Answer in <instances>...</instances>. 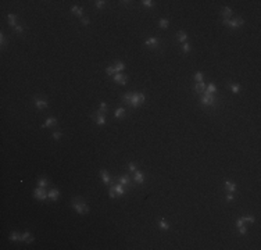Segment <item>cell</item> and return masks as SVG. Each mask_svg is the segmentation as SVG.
<instances>
[{"instance_id": "6da1fadb", "label": "cell", "mask_w": 261, "mask_h": 250, "mask_svg": "<svg viewBox=\"0 0 261 250\" xmlns=\"http://www.w3.org/2000/svg\"><path fill=\"white\" fill-rule=\"evenodd\" d=\"M200 104L203 107H210V108H217L220 106V97L217 94L208 93V92H203L200 96Z\"/></svg>"}, {"instance_id": "7a4b0ae2", "label": "cell", "mask_w": 261, "mask_h": 250, "mask_svg": "<svg viewBox=\"0 0 261 250\" xmlns=\"http://www.w3.org/2000/svg\"><path fill=\"white\" fill-rule=\"evenodd\" d=\"M71 207L75 210L79 215H85L89 213V206L82 197H74L71 200Z\"/></svg>"}, {"instance_id": "3957f363", "label": "cell", "mask_w": 261, "mask_h": 250, "mask_svg": "<svg viewBox=\"0 0 261 250\" xmlns=\"http://www.w3.org/2000/svg\"><path fill=\"white\" fill-rule=\"evenodd\" d=\"M146 96L143 92H132V99H131V106L132 108H137L145 103Z\"/></svg>"}, {"instance_id": "277c9868", "label": "cell", "mask_w": 261, "mask_h": 250, "mask_svg": "<svg viewBox=\"0 0 261 250\" xmlns=\"http://www.w3.org/2000/svg\"><path fill=\"white\" fill-rule=\"evenodd\" d=\"M222 24L225 25V27H229L231 29H239V28H242L243 25H245V20L242 18V17H235L233 20H222Z\"/></svg>"}, {"instance_id": "5b68a950", "label": "cell", "mask_w": 261, "mask_h": 250, "mask_svg": "<svg viewBox=\"0 0 261 250\" xmlns=\"http://www.w3.org/2000/svg\"><path fill=\"white\" fill-rule=\"evenodd\" d=\"M145 46L149 49H153V50H157V49L161 47V41L157 36H149L145 41Z\"/></svg>"}, {"instance_id": "8992f818", "label": "cell", "mask_w": 261, "mask_h": 250, "mask_svg": "<svg viewBox=\"0 0 261 250\" xmlns=\"http://www.w3.org/2000/svg\"><path fill=\"white\" fill-rule=\"evenodd\" d=\"M90 118L94 121V124L99 126H104L106 122H107V118H106V114H102L99 111H94V113L90 114Z\"/></svg>"}, {"instance_id": "52a82bcc", "label": "cell", "mask_w": 261, "mask_h": 250, "mask_svg": "<svg viewBox=\"0 0 261 250\" xmlns=\"http://www.w3.org/2000/svg\"><path fill=\"white\" fill-rule=\"evenodd\" d=\"M33 197L35 199H38V200H41V202H46V200L49 199V196H47V191H46V188H36L35 191H33Z\"/></svg>"}, {"instance_id": "ba28073f", "label": "cell", "mask_w": 261, "mask_h": 250, "mask_svg": "<svg viewBox=\"0 0 261 250\" xmlns=\"http://www.w3.org/2000/svg\"><path fill=\"white\" fill-rule=\"evenodd\" d=\"M33 104H35V107L38 108L39 111H42V110H46V108H49V103H47V100H46L45 97L35 96V97H33Z\"/></svg>"}, {"instance_id": "9c48e42d", "label": "cell", "mask_w": 261, "mask_h": 250, "mask_svg": "<svg viewBox=\"0 0 261 250\" xmlns=\"http://www.w3.org/2000/svg\"><path fill=\"white\" fill-rule=\"evenodd\" d=\"M128 78H129V77L125 75V74H122V72L118 74V72H117V74H114V75H113V82L117 83V85L125 86L128 83Z\"/></svg>"}, {"instance_id": "30bf717a", "label": "cell", "mask_w": 261, "mask_h": 250, "mask_svg": "<svg viewBox=\"0 0 261 250\" xmlns=\"http://www.w3.org/2000/svg\"><path fill=\"white\" fill-rule=\"evenodd\" d=\"M117 181H118L120 183H121L122 186H128V188H135V183L132 182V178L129 175H121V177L117 178Z\"/></svg>"}, {"instance_id": "8fae6325", "label": "cell", "mask_w": 261, "mask_h": 250, "mask_svg": "<svg viewBox=\"0 0 261 250\" xmlns=\"http://www.w3.org/2000/svg\"><path fill=\"white\" fill-rule=\"evenodd\" d=\"M145 179H146L145 172L137 171V169L133 172V177H132V181H135V185H143V183H145Z\"/></svg>"}, {"instance_id": "7c38bea8", "label": "cell", "mask_w": 261, "mask_h": 250, "mask_svg": "<svg viewBox=\"0 0 261 250\" xmlns=\"http://www.w3.org/2000/svg\"><path fill=\"white\" fill-rule=\"evenodd\" d=\"M100 178H102V181H103V183H104L106 186H110L111 183H113V181H111V177L108 175V172L106 171V169H100Z\"/></svg>"}, {"instance_id": "4fadbf2b", "label": "cell", "mask_w": 261, "mask_h": 250, "mask_svg": "<svg viewBox=\"0 0 261 250\" xmlns=\"http://www.w3.org/2000/svg\"><path fill=\"white\" fill-rule=\"evenodd\" d=\"M235 225H236L237 231H239V234L242 235V236H245V235L247 234V229H246V225H245V222H243L242 218H237L236 222H235Z\"/></svg>"}, {"instance_id": "5bb4252c", "label": "cell", "mask_w": 261, "mask_h": 250, "mask_svg": "<svg viewBox=\"0 0 261 250\" xmlns=\"http://www.w3.org/2000/svg\"><path fill=\"white\" fill-rule=\"evenodd\" d=\"M224 188H225L226 192H231V193H235L236 192V183L231 179H225L224 182Z\"/></svg>"}, {"instance_id": "9a60e30c", "label": "cell", "mask_w": 261, "mask_h": 250, "mask_svg": "<svg viewBox=\"0 0 261 250\" xmlns=\"http://www.w3.org/2000/svg\"><path fill=\"white\" fill-rule=\"evenodd\" d=\"M47 196H49V199H50L51 202H57L59 197H60V191L57 188H51L50 191L47 192Z\"/></svg>"}, {"instance_id": "2e32d148", "label": "cell", "mask_w": 261, "mask_h": 250, "mask_svg": "<svg viewBox=\"0 0 261 250\" xmlns=\"http://www.w3.org/2000/svg\"><path fill=\"white\" fill-rule=\"evenodd\" d=\"M114 191H115V193H117V196H118V197H122V196H125V195H127L125 186H122L120 182L114 183Z\"/></svg>"}, {"instance_id": "e0dca14e", "label": "cell", "mask_w": 261, "mask_h": 250, "mask_svg": "<svg viewBox=\"0 0 261 250\" xmlns=\"http://www.w3.org/2000/svg\"><path fill=\"white\" fill-rule=\"evenodd\" d=\"M41 126H42L43 129H46V128H53V126H57V118H56V117H49V118L45 121V124H42Z\"/></svg>"}, {"instance_id": "ac0fdd59", "label": "cell", "mask_w": 261, "mask_h": 250, "mask_svg": "<svg viewBox=\"0 0 261 250\" xmlns=\"http://www.w3.org/2000/svg\"><path fill=\"white\" fill-rule=\"evenodd\" d=\"M125 117H127V110H125L124 107L115 108V111H114V118L115 120H124Z\"/></svg>"}, {"instance_id": "d6986e66", "label": "cell", "mask_w": 261, "mask_h": 250, "mask_svg": "<svg viewBox=\"0 0 261 250\" xmlns=\"http://www.w3.org/2000/svg\"><path fill=\"white\" fill-rule=\"evenodd\" d=\"M71 13L75 17H78V18H82V17H84V8H82L81 6H72V7H71Z\"/></svg>"}, {"instance_id": "ffe728a7", "label": "cell", "mask_w": 261, "mask_h": 250, "mask_svg": "<svg viewBox=\"0 0 261 250\" xmlns=\"http://www.w3.org/2000/svg\"><path fill=\"white\" fill-rule=\"evenodd\" d=\"M206 86H207V85H206L204 82H196V83H194V86H193V90L196 92L197 94H202L203 92L206 90Z\"/></svg>"}, {"instance_id": "44dd1931", "label": "cell", "mask_w": 261, "mask_h": 250, "mask_svg": "<svg viewBox=\"0 0 261 250\" xmlns=\"http://www.w3.org/2000/svg\"><path fill=\"white\" fill-rule=\"evenodd\" d=\"M221 15L224 17V20H231V17L233 15V10L231 7H224L221 11Z\"/></svg>"}, {"instance_id": "7402d4cb", "label": "cell", "mask_w": 261, "mask_h": 250, "mask_svg": "<svg viewBox=\"0 0 261 250\" xmlns=\"http://www.w3.org/2000/svg\"><path fill=\"white\" fill-rule=\"evenodd\" d=\"M188 39H189V36H188V33H186L185 31H178V32H176V41L178 42L185 43V42H188Z\"/></svg>"}, {"instance_id": "603a6c76", "label": "cell", "mask_w": 261, "mask_h": 250, "mask_svg": "<svg viewBox=\"0 0 261 250\" xmlns=\"http://www.w3.org/2000/svg\"><path fill=\"white\" fill-rule=\"evenodd\" d=\"M228 88L231 89V92L233 94H237L240 92V89H242V85H240V83H235V82H229L228 83Z\"/></svg>"}, {"instance_id": "cb8c5ba5", "label": "cell", "mask_w": 261, "mask_h": 250, "mask_svg": "<svg viewBox=\"0 0 261 250\" xmlns=\"http://www.w3.org/2000/svg\"><path fill=\"white\" fill-rule=\"evenodd\" d=\"M7 21H8V25H10L13 29L17 27V25H18V22H17V17L14 15V14H11V13L7 14Z\"/></svg>"}, {"instance_id": "d4e9b609", "label": "cell", "mask_w": 261, "mask_h": 250, "mask_svg": "<svg viewBox=\"0 0 261 250\" xmlns=\"http://www.w3.org/2000/svg\"><path fill=\"white\" fill-rule=\"evenodd\" d=\"M21 236H22V234H20V232H17V231H13L8 235V239H10L11 242H21Z\"/></svg>"}, {"instance_id": "484cf974", "label": "cell", "mask_w": 261, "mask_h": 250, "mask_svg": "<svg viewBox=\"0 0 261 250\" xmlns=\"http://www.w3.org/2000/svg\"><path fill=\"white\" fill-rule=\"evenodd\" d=\"M157 225H159V228L161 229V231H168V229H170V224H168L164 218H161V220L157 221Z\"/></svg>"}, {"instance_id": "4316f807", "label": "cell", "mask_w": 261, "mask_h": 250, "mask_svg": "<svg viewBox=\"0 0 261 250\" xmlns=\"http://www.w3.org/2000/svg\"><path fill=\"white\" fill-rule=\"evenodd\" d=\"M131 99H132V92H127V93L122 94L121 100L125 106H131Z\"/></svg>"}, {"instance_id": "83f0119b", "label": "cell", "mask_w": 261, "mask_h": 250, "mask_svg": "<svg viewBox=\"0 0 261 250\" xmlns=\"http://www.w3.org/2000/svg\"><path fill=\"white\" fill-rule=\"evenodd\" d=\"M170 27V21H168V18H160V21H159V28L161 31H164V29H167V28Z\"/></svg>"}, {"instance_id": "f1b7e54d", "label": "cell", "mask_w": 261, "mask_h": 250, "mask_svg": "<svg viewBox=\"0 0 261 250\" xmlns=\"http://www.w3.org/2000/svg\"><path fill=\"white\" fill-rule=\"evenodd\" d=\"M49 185H50V182H49V179L46 177H41L38 179V186H39V188H47Z\"/></svg>"}, {"instance_id": "f546056e", "label": "cell", "mask_w": 261, "mask_h": 250, "mask_svg": "<svg viewBox=\"0 0 261 250\" xmlns=\"http://www.w3.org/2000/svg\"><path fill=\"white\" fill-rule=\"evenodd\" d=\"M97 111L102 114H107L108 113V106L106 102H100L99 103V108H97Z\"/></svg>"}, {"instance_id": "4dcf8cb0", "label": "cell", "mask_w": 261, "mask_h": 250, "mask_svg": "<svg viewBox=\"0 0 261 250\" xmlns=\"http://www.w3.org/2000/svg\"><path fill=\"white\" fill-rule=\"evenodd\" d=\"M206 92H208V93H213V94H217V85L214 82H210L207 86H206Z\"/></svg>"}, {"instance_id": "1f68e13d", "label": "cell", "mask_w": 261, "mask_h": 250, "mask_svg": "<svg viewBox=\"0 0 261 250\" xmlns=\"http://www.w3.org/2000/svg\"><path fill=\"white\" fill-rule=\"evenodd\" d=\"M114 70H115V74L117 72H124V70H125V64L122 61H117L115 64H114Z\"/></svg>"}, {"instance_id": "d6a6232c", "label": "cell", "mask_w": 261, "mask_h": 250, "mask_svg": "<svg viewBox=\"0 0 261 250\" xmlns=\"http://www.w3.org/2000/svg\"><path fill=\"white\" fill-rule=\"evenodd\" d=\"M8 45V39H7V36L4 35V32H0V46H2V49H4L6 46Z\"/></svg>"}, {"instance_id": "836d02e7", "label": "cell", "mask_w": 261, "mask_h": 250, "mask_svg": "<svg viewBox=\"0 0 261 250\" xmlns=\"http://www.w3.org/2000/svg\"><path fill=\"white\" fill-rule=\"evenodd\" d=\"M243 220V222H249V224H254L256 222V218H254V215H242L240 217Z\"/></svg>"}, {"instance_id": "e575fe53", "label": "cell", "mask_w": 261, "mask_h": 250, "mask_svg": "<svg viewBox=\"0 0 261 250\" xmlns=\"http://www.w3.org/2000/svg\"><path fill=\"white\" fill-rule=\"evenodd\" d=\"M142 6L146 8H154L156 3H154L153 0H142Z\"/></svg>"}, {"instance_id": "d590c367", "label": "cell", "mask_w": 261, "mask_h": 250, "mask_svg": "<svg viewBox=\"0 0 261 250\" xmlns=\"http://www.w3.org/2000/svg\"><path fill=\"white\" fill-rule=\"evenodd\" d=\"M63 136H64V134H63L61 131H53V134H51V138H53L54 140H60Z\"/></svg>"}, {"instance_id": "8d00e7d4", "label": "cell", "mask_w": 261, "mask_h": 250, "mask_svg": "<svg viewBox=\"0 0 261 250\" xmlns=\"http://www.w3.org/2000/svg\"><path fill=\"white\" fill-rule=\"evenodd\" d=\"M194 81L196 82H204V75H203V72L197 71V72L194 74Z\"/></svg>"}, {"instance_id": "74e56055", "label": "cell", "mask_w": 261, "mask_h": 250, "mask_svg": "<svg viewBox=\"0 0 261 250\" xmlns=\"http://www.w3.org/2000/svg\"><path fill=\"white\" fill-rule=\"evenodd\" d=\"M106 3L107 2H104V0H96V2H94V7H96L97 10H102V8L106 6Z\"/></svg>"}, {"instance_id": "f35d334b", "label": "cell", "mask_w": 261, "mask_h": 250, "mask_svg": "<svg viewBox=\"0 0 261 250\" xmlns=\"http://www.w3.org/2000/svg\"><path fill=\"white\" fill-rule=\"evenodd\" d=\"M108 196H110L111 199H115V197H117V193H115V191H114V185H113V183L108 186Z\"/></svg>"}, {"instance_id": "ab89813d", "label": "cell", "mask_w": 261, "mask_h": 250, "mask_svg": "<svg viewBox=\"0 0 261 250\" xmlns=\"http://www.w3.org/2000/svg\"><path fill=\"white\" fill-rule=\"evenodd\" d=\"M13 31L17 33V35H24V25H20V24H18Z\"/></svg>"}, {"instance_id": "60d3db41", "label": "cell", "mask_w": 261, "mask_h": 250, "mask_svg": "<svg viewBox=\"0 0 261 250\" xmlns=\"http://www.w3.org/2000/svg\"><path fill=\"white\" fill-rule=\"evenodd\" d=\"M114 74H115V70H114V65H108V67L106 68V75L113 77Z\"/></svg>"}, {"instance_id": "b9f144b4", "label": "cell", "mask_w": 261, "mask_h": 250, "mask_svg": "<svg viewBox=\"0 0 261 250\" xmlns=\"http://www.w3.org/2000/svg\"><path fill=\"white\" fill-rule=\"evenodd\" d=\"M31 236H32V235H31V232H29V231H25V232H22V236H21V242H27V240L29 239Z\"/></svg>"}, {"instance_id": "7bdbcfd3", "label": "cell", "mask_w": 261, "mask_h": 250, "mask_svg": "<svg viewBox=\"0 0 261 250\" xmlns=\"http://www.w3.org/2000/svg\"><path fill=\"white\" fill-rule=\"evenodd\" d=\"M181 47H182V51L185 54H188L189 51H190V45H189L188 42H185V43H182V46H181Z\"/></svg>"}, {"instance_id": "ee69618b", "label": "cell", "mask_w": 261, "mask_h": 250, "mask_svg": "<svg viewBox=\"0 0 261 250\" xmlns=\"http://www.w3.org/2000/svg\"><path fill=\"white\" fill-rule=\"evenodd\" d=\"M136 169H137V168H136V164H135V163H132V161H131V163H128V171L133 174V172L136 171Z\"/></svg>"}, {"instance_id": "f6af8a7d", "label": "cell", "mask_w": 261, "mask_h": 250, "mask_svg": "<svg viewBox=\"0 0 261 250\" xmlns=\"http://www.w3.org/2000/svg\"><path fill=\"white\" fill-rule=\"evenodd\" d=\"M81 22H82V25H84V27H88V25L90 24V20H89L88 17H82V18H81Z\"/></svg>"}, {"instance_id": "bcb514c9", "label": "cell", "mask_w": 261, "mask_h": 250, "mask_svg": "<svg viewBox=\"0 0 261 250\" xmlns=\"http://www.w3.org/2000/svg\"><path fill=\"white\" fill-rule=\"evenodd\" d=\"M233 199H235L233 193H231V192H228V193H226V196H225V200H226V202H233Z\"/></svg>"}, {"instance_id": "7dc6e473", "label": "cell", "mask_w": 261, "mask_h": 250, "mask_svg": "<svg viewBox=\"0 0 261 250\" xmlns=\"http://www.w3.org/2000/svg\"><path fill=\"white\" fill-rule=\"evenodd\" d=\"M121 3H122V4H125V6H129V4L132 6V2H129V0H125V2H121Z\"/></svg>"}, {"instance_id": "c3c4849f", "label": "cell", "mask_w": 261, "mask_h": 250, "mask_svg": "<svg viewBox=\"0 0 261 250\" xmlns=\"http://www.w3.org/2000/svg\"><path fill=\"white\" fill-rule=\"evenodd\" d=\"M33 240H35V238H33V236H31L29 239H28V240H27V242H25V243H32Z\"/></svg>"}]
</instances>
